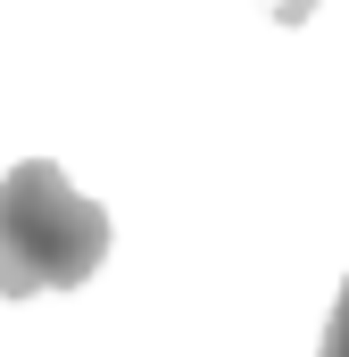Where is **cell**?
<instances>
[{
  "instance_id": "6da1fadb",
  "label": "cell",
  "mask_w": 349,
  "mask_h": 357,
  "mask_svg": "<svg viewBox=\"0 0 349 357\" xmlns=\"http://www.w3.org/2000/svg\"><path fill=\"white\" fill-rule=\"evenodd\" d=\"M108 258V208H91L50 158L0 175V299L75 291Z\"/></svg>"
},
{
  "instance_id": "7a4b0ae2",
  "label": "cell",
  "mask_w": 349,
  "mask_h": 357,
  "mask_svg": "<svg viewBox=\"0 0 349 357\" xmlns=\"http://www.w3.org/2000/svg\"><path fill=\"white\" fill-rule=\"evenodd\" d=\"M316 357H349V282H341V299H333V316H325V341H316Z\"/></svg>"
}]
</instances>
